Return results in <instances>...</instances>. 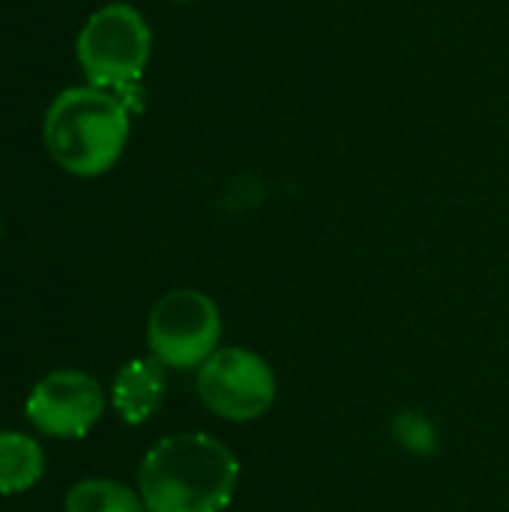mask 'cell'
I'll list each match as a JSON object with an SVG mask.
<instances>
[{"mask_svg":"<svg viewBox=\"0 0 509 512\" xmlns=\"http://www.w3.org/2000/svg\"><path fill=\"white\" fill-rule=\"evenodd\" d=\"M150 45L153 36L144 15L129 3H108L84 21L75 54L93 87L123 93L138 87L150 60Z\"/></svg>","mask_w":509,"mask_h":512,"instance_id":"obj_3","label":"cell"},{"mask_svg":"<svg viewBox=\"0 0 509 512\" xmlns=\"http://www.w3.org/2000/svg\"><path fill=\"white\" fill-rule=\"evenodd\" d=\"M132 111L111 90L84 84L54 96L42 138L48 156L75 177H99L117 165L129 141Z\"/></svg>","mask_w":509,"mask_h":512,"instance_id":"obj_2","label":"cell"},{"mask_svg":"<svg viewBox=\"0 0 509 512\" xmlns=\"http://www.w3.org/2000/svg\"><path fill=\"white\" fill-rule=\"evenodd\" d=\"M24 414L39 435L63 441L87 438L105 414V390L87 372L54 369L33 384Z\"/></svg>","mask_w":509,"mask_h":512,"instance_id":"obj_6","label":"cell"},{"mask_svg":"<svg viewBox=\"0 0 509 512\" xmlns=\"http://www.w3.org/2000/svg\"><path fill=\"white\" fill-rule=\"evenodd\" d=\"M237 483L240 459L207 432L162 438L138 468V492L147 512H225Z\"/></svg>","mask_w":509,"mask_h":512,"instance_id":"obj_1","label":"cell"},{"mask_svg":"<svg viewBox=\"0 0 509 512\" xmlns=\"http://www.w3.org/2000/svg\"><path fill=\"white\" fill-rule=\"evenodd\" d=\"M165 366L156 357H135L123 363L111 384V405L126 426H144L165 399Z\"/></svg>","mask_w":509,"mask_h":512,"instance_id":"obj_7","label":"cell"},{"mask_svg":"<svg viewBox=\"0 0 509 512\" xmlns=\"http://www.w3.org/2000/svg\"><path fill=\"white\" fill-rule=\"evenodd\" d=\"M222 342V312L204 291L177 288L159 297L147 318V348L165 369H201Z\"/></svg>","mask_w":509,"mask_h":512,"instance_id":"obj_4","label":"cell"},{"mask_svg":"<svg viewBox=\"0 0 509 512\" xmlns=\"http://www.w3.org/2000/svg\"><path fill=\"white\" fill-rule=\"evenodd\" d=\"M0 234H3V225H0Z\"/></svg>","mask_w":509,"mask_h":512,"instance_id":"obj_12","label":"cell"},{"mask_svg":"<svg viewBox=\"0 0 509 512\" xmlns=\"http://www.w3.org/2000/svg\"><path fill=\"white\" fill-rule=\"evenodd\" d=\"M198 399L228 423L261 420L276 402L270 363L249 348H219L195 375Z\"/></svg>","mask_w":509,"mask_h":512,"instance_id":"obj_5","label":"cell"},{"mask_svg":"<svg viewBox=\"0 0 509 512\" xmlns=\"http://www.w3.org/2000/svg\"><path fill=\"white\" fill-rule=\"evenodd\" d=\"M45 474L39 441L24 432H0V495H24Z\"/></svg>","mask_w":509,"mask_h":512,"instance_id":"obj_8","label":"cell"},{"mask_svg":"<svg viewBox=\"0 0 509 512\" xmlns=\"http://www.w3.org/2000/svg\"><path fill=\"white\" fill-rule=\"evenodd\" d=\"M177 3H186V0H177Z\"/></svg>","mask_w":509,"mask_h":512,"instance_id":"obj_11","label":"cell"},{"mask_svg":"<svg viewBox=\"0 0 509 512\" xmlns=\"http://www.w3.org/2000/svg\"><path fill=\"white\" fill-rule=\"evenodd\" d=\"M393 438L411 450V453H420V456H429L438 450V429L429 423V417L417 414V411H405L396 417L393 423Z\"/></svg>","mask_w":509,"mask_h":512,"instance_id":"obj_10","label":"cell"},{"mask_svg":"<svg viewBox=\"0 0 509 512\" xmlns=\"http://www.w3.org/2000/svg\"><path fill=\"white\" fill-rule=\"evenodd\" d=\"M63 507L66 512H147L138 489L102 477L78 480L75 486H69Z\"/></svg>","mask_w":509,"mask_h":512,"instance_id":"obj_9","label":"cell"}]
</instances>
